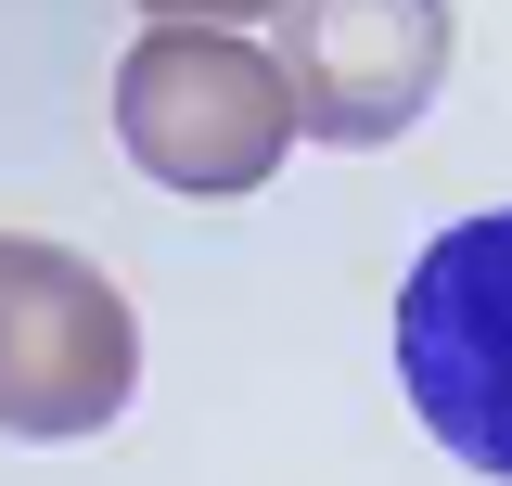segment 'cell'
Segmentation results:
<instances>
[{
    "label": "cell",
    "mask_w": 512,
    "mask_h": 486,
    "mask_svg": "<svg viewBox=\"0 0 512 486\" xmlns=\"http://www.w3.org/2000/svg\"><path fill=\"white\" fill-rule=\"evenodd\" d=\"M116 141L141 180L192 192V205H231L256 192L308 128H295V77L282 52H256L231 26H154L116 64Z\"/></svg>",
    "instance_id": "6da1fadb"
},
{
    "label": "cell",
    "mask_w": 512,
    "mask_h": 486,
    "mask_svg": "<svg viewBox=\"0 0 512 486\" xmlns=\"http://www.w3.org/2000/svg\"><path fill=\"white\" fill-rule=\"evenodd\" d=\"M397 384L448 461L512 486V205L461 218L397 282Z\"/></svg>",
    "instance_id": "7a4b0ae2"
},
{
    "label": "cell",
    "mask_w": 512,
    "mask_h": 486,
    "mask_svg": "<svg viewBox=\"0 0 512 486\" xmlns=\"http://www.w3.org/2000/svg\"><path fill=\"white\" fill-rule=\"evenodd\" d=\"M141 384V320L77 243L0 231V435L64 448L103 435Z\"/></svg>",
    "instance_id": "3957f363"
},
{
    "label": "cell",
    "mask_w": 512,
    "mask_h": 486,
    "mask_svg": "<svg viewBox=\"0 0 512 486\" xmlns=\"http://www.w3.org/2000/svg\"><path fill=\"white\" fill-rule=\"evenodd\" d=\"M295 128L372 154L448 90V0H282Z\"/></svg>",
    "instance_id": "277c9868"
},
{
    "label": "cell",
    "mask_w": 512,
    "mask_h": 486,
    "mask_svg": "<svg viewBox=\"0 0 512 486\" xmlns=\"http://www.w3.org/2000/svg\"><path fill=\"white\" fill-rule=\"evenodd\" d=\"M154 26H244V13H282V0H141Z\"/></svg>",
    "instance_id": "5b68a950"
}]
</instances>
